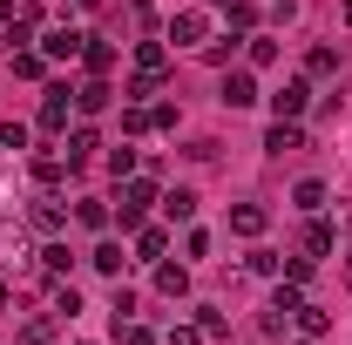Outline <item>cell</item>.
Returning a JSON list of instances; mask_svg holds the SVG:
<instances>
[{"instance_id":"1","label":"cell","mask_w":352,"mask_h":345,"mask_svg":"<svg viewBox=\"0 0 352 345\" xmlns=\"http://www.w3.org/2000/svg\"><path fill=\"white\" fill-rule=\"evenodd\" d=\"M149 203H156V176H122V197H116V216H122V230H142Z\"/></svg>"},{"instance_id":"2","label":"cell","mask_w":352,"mask_h":345,"mask_svg":"<svg viewBox=\"0 0 352 345\" xmlns=\"http://www.w3.org/2000/svg\"><path fill=\"white\" fill-rule=\"evenodd\" d=\"M163 68H170L163 41H142V47H135V75H129V95H156V88H163Z\"/></svg>"},{"instance_id":"3","label":"cell","mask_w":352,"mask_h":345,"mask_svg":"<svg viewBox=\"0 0 352 345\" xmlns=\"http://www.w3.org/2000/svg\"><path fill=\"white\" fill-rule=\"evenodd\" d=\"M170 41L176 47H204L210 41V14H204V7H183V14L170 21Z\"/></svg>"},{"instance_id":"4","label":"cell","mask_w":352,"mask_h":345,"mask_svg":"<svg viewBox=\"0 0 352 345\" xmlns=\"http://www.w3.org/2000/svg\"><path fill=\"white\" fill-rule=\"evenodd\" d=\"M305 102H311V75H298V82H285L278 95H271V109H278V122H298V115H305Z\"/></svg>"},{"instance_id":"5","label":"cell","mask_w":352,"mask_h":345,"mask_svg":"<svg viewBox=\"0 0 352 345\" xmlns=\"http://www.w3.org/2000/svg\"><path fill=\"white\" fill-rule=\"evenodd\" d=\"M68 109H75V95H68V82H54V88L41 95V129L61 135V129H68Z\"/></svg>"},{"instance_id":"6","label":"cell","mask_w":352,"mask_h":345,"mask_svg":"<svg viewBox=\"0 0 352 345\" xmlns=\"http://www.w3.org/2000/svg\"><path fill=\"white\" fill-rule=\"evenodd\" d=\"M82 47H88L82 27H47V34H41V54H47V61H75Z\"/></svg>"},{"instance_id":"7","label":"cell","mask_w":352,"mask_h":345,"mask_svg":"<svg viewBox=\"0 0 352 345\" xmlns=\"http://www.w3.org/2000/svg\"><path fill=\"white\" fill-rule=\"evenodd\" d=\"M223 102H230V109H251V102H258V75H251V68L223 75Z\"/></svg>"},{"instance_id":"8","label":"cell","mask_w":352,"mask_h":345,"mask_svg":"<svg viewBox=\"0 0 352 345\" xmlns=\"http://www.w3.org/2000/svg\"><path fill=\"white\" fill-rule=\"evenodd\" d=\"M109 102H116V88L102 82V75H95V82H82V88H75V109H82V115H102Z\"/></svg>"},{"instance_id":"9","label":"cell","mask_w":352,"mask_h":345,"mask_svg":"<svg viewBox=\"0 0 352 345\" xmlns=\"http://www.w3.org/2000/svg\"><path fill=\"white\" fill-rule=\"evenodd\" d=\"M264 149H271V156H292V149H305V129H298V122H271Z\"/></svg>"},{"instance_id":"10","label":"cell","mask_w":352,"mask_h":345,"mask_svg":"<svg viewBox=\"0 0 352 345\" xmlns=\"http://www.w3.org/2000/svg\"><path fill=\"white\" fill-rule=\"evenodd\" d=\"M88 264H95V271H102V278H122V244H116V237H102V244H95V251H88Z\"/></svg>"},{"instance_id":"11","label":"cell","mask_w":352,"mask_h":345,"mask_svg":"<svg viewBox=\"0 0 352 345\" xmlns=\"http://www.w3.org/2000/svg\"><path fill=\"white\" fill-rule=\"evenodd\" d=\"M292 325H298V332H305V339H318V332H325V325H332V311H325V304H298V311H292Z\"/></svg>"},{"instance_id":"12","label":"cell","mask_w":352,"mask_h":345,"mask_svg":"<svg viewBox=\"0 0 352 345\" xmlns=\"http://www.w3.org/2000/svg\"><path fill=\"white\" fill-rule=\"evenodd\" d=\"M292 210H305V216H318V210H325V183H318V176H305V183L292 190Z\"/></svg>"},{"instance_id":"13","label":"cell","mask_w":352,"mask_h":345,"mask_svg":"<svg viewBox=\"0 0 352 345\" xmlns=\"http://www.w3.org/2000/svg\"><path fill=\"white\" fill-rule=\"evenodd\" d=\"M156 291H163V298H190V271H183V264H163V271H156Z\"/></svg>"},{"instance_id":"14","label":"cell","mask_w":352,"mask_h":345,"mask_svg":"<svg viewBox=\"0 0 352 345\" xmlns=\"http://www.w3.org/2000/svg\"><path fill=\"white\" fill-rule=\"evenodd\" d=\"M230 230H237V237H264V210L258 203H237V210H230Z\"/></svg>"},{"instance_id":"15","label":"cell","mask_w":352,"mask_h":345,"mask_svg":"<svg viewBox=\"0 0 352 345\" xmlns=\"http://www.w3.org/2000/svg\"><path fill=\"white\" fill-rule=\"evenodd\" d=\"M34 230H61V223H68V216H61V197H34Z\"/></svg>"},{"instance_id":"16","label":"cell","mask_w":352,"mask_h":345,"mask_svg":"<svg viewBox=\"0 0 352 345\" xmlns=\"http://www.w3.org/2000/svg\"><path fill=\"white\" fill-rule=\"evenodd\" d=\"M163 251H170V237H163L156 223H142V230H135V258H163Z\"/></svg>"},{"instance_id":"17","label":"cell","mask_w":352,"mask_h":345,"mask_svg":"<svg viewBox=\"0 0 352 345\" xmlns=\"http://www.w3.org/2000/svg\"><path fill=\"white\" fill-rule=\"evenodd\" d=\"M332 251V223L325 216H311V230H305V258H325Z\"/></svg>"},{"instance_id":"18","label":"cell","mask_w":352,"mask_h":345,"mask_svg":"<svg viewBox=\"0 0 352 345\" xmlns=\"http://www.w3.org/2000/svg\"><path fill=\"white\" fill-rule=\"evenodd\" d=\"M82 61H88V75H109V68H116V47H109V41H88Z\"/></svg>"},{"instance_id":"19","label":"cell","mask_w":352,"mask_h":345,"mask_svg":"<svg viewBox=\"0 0 352 345\" xmlns=\"http://www.w3.org/2000/svg\"><path fill=\"white\" fill-rule=\"evenodd\" d=\"M61 170H68V163H61L54 149H47V156H34V183H41V190H54V183H61Z\"/></svg>"},{"instance_id":"20","label":"cell","mask_w":352,"mask_h":345,"mask_svg":"<svg viewBox=\"0 0 352 345\" xmlns=\"http://www.w3.org/2000/svg\"><path fill=\"white\" fill-rule=\"evenodd\" d=\"M163 210H170V223H190V216H197V197H190V190H170Z\"/></svg>"},{"instance_id":"21","label":"cell","mask_w":352,"mask_h":345,"mask_svg":"<svg viewBox=\"0 0 352 345\" xmlns=\"http://www.w3.org/2000/svg\"><path fill=\"white\" fill-rule=\"evenodd\" d=\"M305 75H339V47H311V54H305Z\"/></svg>"},{"instance_id":"22","label":"cell","mask_w":352,"mask_h":345,"mask_svg":"<svg viewBox=\"0 0 352 345\" xmlns=\"http://www.w3.org/2000/svg\"><path fill=\"white\" fill-rule=\"evenodd\" d=\"M7 54H14V75H28V82L41 75V61H47V54H34V47H7Z\"/></svg>"},{"instance_id":"23","label":"cell","mask_w":352,"mask_h":345,"mask_svg":"<svg viewBox=\"0 0 352 345\" xmlns=\"http://www.w3.org/2000/svg\"><path fill=\"white\" fill-rule=\"evenodd\" d=\"M285 325H292V311H278V304H264V318H258V332H264V339H285Z\"/></svg>"},{"instance_id":"24","label":"cell","mask_w":352,"mask_h":345,"mask_svg":"<svg viewBox=\"0 0 352 345\" xmlns=\"http://www.w3.org/2000/svg\"><path fill=\"white\" fill-rule=\"evenodd\" d=\"M0 258H7V264H28V237H21V230H0Z\"/></svg>"},{"instance_id":"25","label":"cell","mask_w":352,"mask_h":345,"mask_svg":"<svg viewBox=\"0 0 352 345\" xmlns=\"http://www.w3.org/2000/svg\"><path fill=\"white\" fill-rule=\"evenodd\" d=\"M95 156V129H75L68 135V163H88Z\"/></svg>"},{"instance_id":"26","label":"cell","mask_w":352,"mask_h":345,"mask_svg":"<svg viewBox=\"0 0 352 345\" xmlns=\"http://www.w3.org/2000/svg\"><path fill=\"white\" fill-rule=\"evenodd\" d=\"M278 61V41L271 34H251V68H271Z\"/></svg>"},{"instance_id":"27","label":"cell","mask_w":352,"mask_h":345,"mask_svg":"<svg viewBox=\"0 0 352 345\" xmlns=\"http://www.w3.org/2000/svg\"><path fill=\"white\" fill-rule=\"evenodd\" d=\"M41 271H47V278H61V271H68V244H47V251H41Z\"/></svg>"},{"instance_id":"28","label":"cell","mask_w":352,"mask_h":345,"mask_svg":"<svg viewBox=\"0 0 352 345\" xmlns=\"http://www.w3.org/2000/svg\"><path fill=\"white\" fill-rule=\"evenodd\" d=\"M109 176H135V149L122 142V149H109Z\"/></svg>"},{"instance_id":"29","label":"cell","mask_w":352,"mask_h":345,"mask_svg":"<svg viewBox=\"0 0 352 345\" xmlns=\"http://www.w3.org/2000/svg\"><path fill=\"white\" fill-rule=\"evenodd\" d=\"M88 223V230H102V223H109V203H95V197H82V210H75Z\"/></svg>"},{"instance_id":"30","label":"cell","mask_w":352,"mask_h":345,"mask_svg":"<svg viewBox=\"0 0 352 345\" xmlns=\"http://www.w3.org/2000/svg\"><path fill=\"white\" fill-rule=\"evenodd\" d=\"M251 271H258V278H278L285 258H278V251H251Z\"/></svg>"},{"instance_id":"31","label":"cell","mask_w":352,"mask_h":345,"mask_svg":"<svg viewBox=\"0 0 352 345\" xmlns=\"http://www.w3.org/2000/svg\"><path fill=\"white\" fill-rule=\"evenodd\" d=\"M54 311H61V318H75V311H82V298H75V285H54Z\"/></svg>"},{"instance_id":"32","label":"cell","mask_w":352,"mask_h":345,"mask_svg":"<svg viewBox=\"0 0 352 345\" xmlns=\"http://www.w3.org/2000/svg\"><path fill=\"white\" fill-rule=\"evenodd\" d=\"M285 285H298V291H305V285H311V258H292V264H285Z\"/></svg>"},{"instance_id":"33","label":"cell","mask_w":352,"mask_h":345,"mask_svg":"<svg viewBox=\"0 0 352 345\" xmlns=\"http://www.w3.org/2000/svg\"><path fill=\"white\" fill-rule=\"evenodd\" d=\"M116 332H122V345H156V332H149V325H135V318H129V325H116Z\"/></svg>"},{"instance_id":"34","label":"cell","mask_w":352,"mask_h":345,"mask_svg":"<svg viewBox=\"0 0 352 345\" xmlns=\"http://www.w3.org/2000/svg\"><path fill=\"white\" fill-rule=\"evenodd\" d=\"M0 149H28V129L21 122H0Z\"/></svg>"},{"instance_id":"35","label":"cell","mask_w":352,"mask_h":345,"mask_svg":"<svg viewBox=\"0 0 352 345\" xmlns=\"http://www.w3.org/2000/svg\"><path fill=\"white\" fill-rule=\"evenodd\" d=\"M109 311H116V325H129V318H135V291H116V304H109Z\"/></svg>"},{"instance_id":"36","label":"cell","mask_w":352,"mask_h":345,"mask_svg":"<svg viewBox=\"0 0 352 345\" xmlns=\"http://www.w3.org/2000/svg\"><path fill=\"white\" fill-rule=\"evenodd\" d=\"M170 345H204V325H170Z\"/></svg>"},{"instance_id":"37","label":"cell","mask_w":352,"mask_h":345,"mask_svg":"<svg viewBox=\"0 0 352 345\" xmlns=\"http://www.w3.org/2000/svg\"><path fill=\"white\" fill-rule=\"evenodd\" d=\"M7 298H14V285H7V278H0V304H7Z\"/></svg>"},{"instance_id":"38","label":"cell","mask_w":352,"mask_h":345,"mask_svg":"<svg viewBox=\"0 0 352 345\" xmlns=\"http://www.w3.org/2000/svg\"><path fill=\"white\" fill-rule=\"evenodd\" d=\"M346 291H352V258H346Z\"/></svg>"},{"instance_id":"39","label":"cell","mask_w":352,"mask_h":345,"mask_svg":"<svg viewBox=\"0 0 352 345\" xmlns=\"http://www.w3.org/2000/svg\"><path fill=\"white\" fill-rule=\"evenodd\" d=\"M217 7H230V0H217Z\"/></svg>"},{"instance_id":"40","label":"cell","mask_w":352,"mask_h":345,"mask_svg":"<svg viewBox=\"0 0 352 345\" xmlns=\"http://www.w3.org/2000/svg\"><path fill=\"white\" fill-rule=\"evenodd\" d=\"M346 21H352V7H346Z\"/></svg>"}]
</instances>
